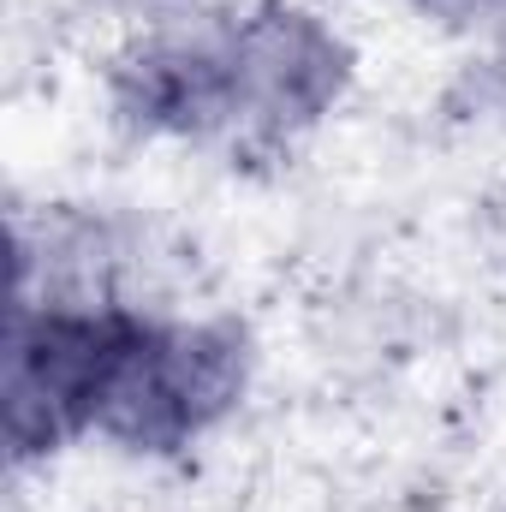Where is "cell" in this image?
<instances>
[{
  "mask_svg": "<svg viewBox=\"0 0 506 512\" xmlns=\"http://www.w3.org/2000/svg\"><path fill=\"white\" fill-rule=\"evenodd\" d=\"M245 387V340L233 328H149L131 322L102 393V429L131 447H185Z\"/></svg>",
  "mask_w": 506,
  "mask_h": 512,
  "instance_id": "cell-1",
  "label": "cell"
},
{
  "mask_svg": "<svg viewBox=\"0 0 506 512\" xmlns=\"http://www.w3.org/2000/svg\"><path fill=\"white\" fill-rule=\"evenodd\" d=\"M131 322L137 316H120V310L114 316L42 310L18 322L12 364H6V417H12L18 453H42L60 435L102 417V393L120 364Z\"/></svg>",
  "mask_w": 506,
  "mask_h": 512,
  "instance_id": "cell-2",
  "label": "cell"
},
{
  "mask_svg": "<svg viewBox=\"0 0 506 512\" xmlns=\"http://www.w3.org/2000/svg\"><path fill=\"white\" fill-rule=\"evenodd\" d=\"M227 48H233V96H239V108L256 114V120H274V126L316 120L346 84L340 42L304 12H262Z\"/></svg>",
  "mask_w": 506,
  "mask_h": 512,
  "instance_id": "cell-3",
  "label": "cell"
}]
</instances>
